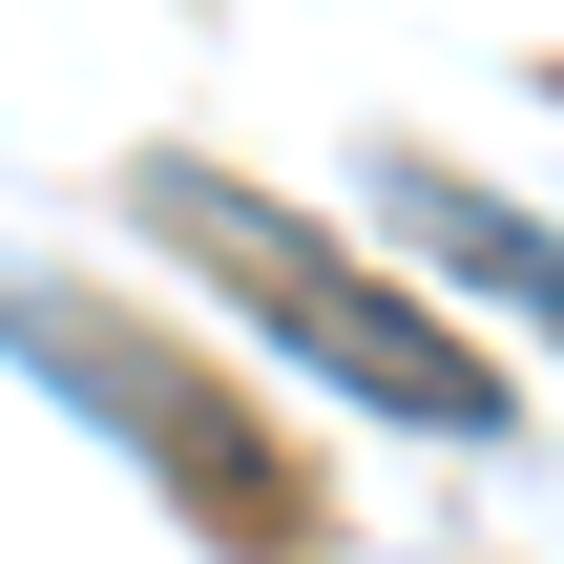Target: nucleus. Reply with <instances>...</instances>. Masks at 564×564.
<instances>
[{"label": "nucleus", "instance_id": "nucleus-1", "mask_svg": "<svg viewBox=\"0 0 564 564\" xmlns=\"http://www.w3.org/2000/svg\"><path fill=\"white\" fill-rule=\"evenodd\" d=\"M147 230H167L188 272H230V293H251L314 377H335V398H377V419H419V440H502V377H481L419 293H377V272H335L293 209H251L230 167H147Z\"/></svg>", "mask_w": 564, "mask_h": 564}, {"label": "nucleus", "instance_id": "nucleus-2", "mask_svg": "<svg viewBox=\"0 0 564 564\" xmlns=\"http://www.w3.org/2000/svg\"><path fill=\"white\" fill-rule=\"evenodd\" d=\"M398 230H419L440 272H481L502 314H544V335H564V251H544V230H502L481 188H440V167H398Z\"/></svg>", "mask_w": 564, "mask_h": 564}]
</instances>
